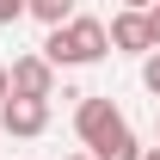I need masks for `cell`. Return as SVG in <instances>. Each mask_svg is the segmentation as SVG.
Wrapping results in <instances>:
<instances>
[{"label": "cell", "mask_w": 160, "mask_h": 160, "mask_svg": "<svg viewBox=\"0 0 160 160\" xmlns=\"http://www.w3.org/2000/svg\"><path fill=\"white\" fill-rule=\"evenodd\" d=\"M74 136L86 142L92 160H142L136 129H129V117H123L111 99H80L74 105Z\"/></svg>", "instance_id": "obj_1"}, {"label": "cell", "mask_w": 160, "mask_h": 160, "mask_svg": "<svg viewBox=\"0 0 160 160\" xmlns=\"http://www.w3.org/2000/svg\"><path fill=\"white\" fill-rule=\"evenodd\" d=\"M43 56L56 62V68H92V62L111 56V25L92 19V12H74L68 25H49Z\"/></svg>", "instance_id": "obj_2"}, {"label": "cell", "mask_w": 160, "mask_h": 160, "mask_svg": "<svg viewBox=\"0 0 160 160\" xmlns=\"http://www.w3.org/2000/svg\"><path fill=\"white\" fill-rule=\"evenodd\" d=\"M6 80H12V99H56V62L43 56H19L12 68H6Z\"/></svg>", "instance_id": "obj_3"}, {"label": "cell", "mask_w": 160, "mask_h": 160, "mask_svg": "<svg viewBox=\"0 0 160 160\" xmlns=\"http://www.w3.org/2000/svg\"><path fill=\"white\" fill-rule=\"evenodd\" d=\"M0 129L19 136V142L43 136V129H49V99H6L0 105Z\"/></svg>", "instance_id": "obj_4"}, {"label": "cell", "mask_w": 160, "mask_h": 160, "mask_svg": "<svg viewBox=\"0 0 160 160\" xmlns=\"http://www.w3.org/2000/svg\"><path fill=\"white\" fill-rule=\"evenodd\" d=\"M111 49H123V56H148V49H154L148 12H129V6H123L117 19H111Z\"/></svg>", "instance_id": "obj_5"}, {"label": "cell", "mask_w": 160, "mask_h": 160, "mask_svg": "<svg viewBox=\"0 0 160 160\" xmlns=\"http://www.w3.org/2000/svg\"><path fill=\"white\" fill-rule=\"evenodd\" d=\"M25 12L43 19V25H68L74 19V0H25Z\"/></svg>", "instance_id": "obj_6"}, {"label": "cell", "mask_w": 160, "mask_h": 160, "mask_svg": "<svg viewBox=\"0 0 160 160\" xmlns=\"http://www.w3.org/2000/svg\"><path fill=\"white\" fill-rule=\"evenodd\" d=\"M142 86L160 99V49H148V62H142Z\"/></svg>", "instance_id": "obj_7"}, {"label": "cell", "mask_w": 160, "mask_h": 160, "mask_svg": "<svg viewBox=\"0 0 160 160\" xmlns=\"http://www.w3.org/2000/svg\"><path fill=\"white\" fill-rule=\"evenodd\" d=\"M25 19V0H0V25H19Z\"/></svg>", "instance_id": "obj_8"}, {"label": "cell", "mask_w": 160, "mask_h": 160, "mask_svg": "<svg viewBox=\"0 0 160 160\" xmlns=\"http://www.w3.org/2000/svg\"><path fill=\"white\" fill-rule=\"evenodd\" d=\"M148 31H154V49H160V0L148 6Z\"/></svg>", "instance_id": "obj_9"}, {"label": "cell", "mask_w": 160, "mask_h": 160, "mask_svg": "<svg viewBox=\"0 0 160 160\" xmlns=\"http://www.w3.org/2000/svg\"><path fill=\"white\" fill-rule=\"evenodd\" d=\"M6 99H12V80H6V68H0V105H6Z\"/></svg>", "instance_id": "obj_10"}, {"label": "cell", "mask_w": 160, "mask_h": 160, "mask_svg": "<svg viewBox=\"0 0 160 160\" xmlns=\"http://www.w3.org/2000/svg\"><path fill=\"white\" fill-rule=\"evenodd\" d=\"M123 6H129V12H148V6H154V0H123Z\"/></svg>", "instance_id": "obj_11"}, {"label": "cell", "mask_w": 160, "mask_h": 160, "mask_svg": "<svg viewBox=\"0 0 160 160\" xmlns=\"http://www.w3.org/2000/svg\"><path fill=\"white\" fill-rule=\"evenodd\" d=\"M142 160H160V148H142Z\"/></svg>", "instance_id": "obj_12"}, {"label": "cell", "mask_w": 160, "mask_h": 160, "mask_svg": "<svg viewBox=\"0 0 160 160\" xmlns=\"http://www.w3.org/2000/svg\"><path fill=\"white\" fill-rule=\"evenodd\" d=\"M68 160H92V154H68Z\"/></svg>", "instance_id": "obj_13"}, {"label": "cell", "mask_w": 160, "mask_h": 160, "mask_svg": "<svg viewBox=\"0 0 160 160\" xmlns=\"http://www.w3.org/2000/svg\"><path fill=\"white\" fill-rule=\"evenodd\" d=\"M154 136H160V123H154Z\"/></svg>", "instance_id": "obj_14"}, {"label": "cell", "mask_w": 160, "mask_h": 160, "mask_svg": "<svg viewBox=\"0 0 160 160\" xmlns=\"http://www.w3.org/2000/svg\"><path fill=\"white\" fill-rule=\"evenodd\" d=\"M0 136H6V129H0Z\"/></svg>", "instance_id": "obj_15"}]
</instances>
